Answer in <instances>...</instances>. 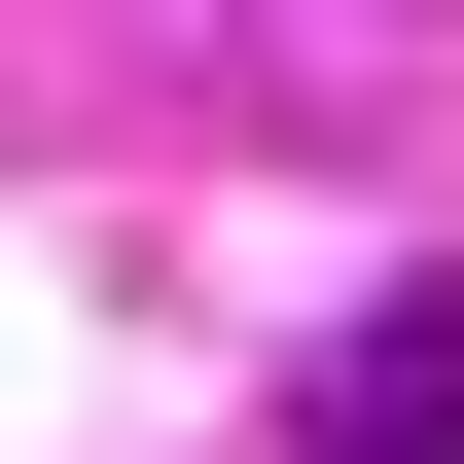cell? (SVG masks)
<instances>
[{
	"label": "cell",
	"instance_id": "cell-1",
	"mask_svg": "<svg viewBox=\"0 0 464 464\" xmlns=\"http://www.w3.org/2000/svg\"><path fill=\"white\" fill-rule=\"evenodd\" d=\"M286 464H464V286H357L286 357Z\"/></svg>",
	"mask_w": 464,
	"mask_h": 464
}]
</instances>
